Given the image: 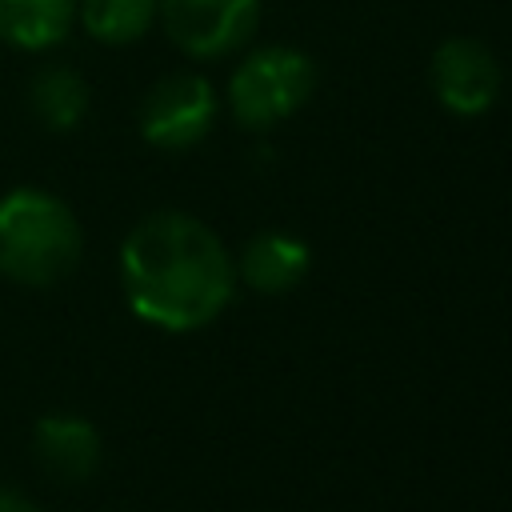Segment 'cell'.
<instances>
[{"label": "cell", "mask_w": 512, "mask_h": 512, "mask_svg": "<svg viewBox=\"0 0 512 512\" xmlns=\"http://www.w3.org/2000/svg\"><path fill=\"white\" fill-rule=\"evenodd\" d=\"M156 20L184 56L216 60L248 44L260 0H156Z\"/></svg>", "instance_id": "cell-4"}, {"label": "cell", "mask_w": 512, "mask_h": 512, "mask_svg": "<svg viewBox=\"0 0 512 512\" xmlns=\"http://www.w3.org/2000/svg\"><path fill=\"white\" fill-rule=\"evenodd\" d=\"M32 448L40 468L60 480H88L100 464V436L80 416H44L32 432Z\"/></svg>", "instance_id": "cell-7"}, {"label": "cell", "mask_w": 512, "mask_h": 512, "mask_svg": "<svg viewBox=\"0 0 512 512\" xmlns=\"http://www.w3.org/2000/svg\"><path fill=\"white\" fill-rule=\"evenodd\" d=\"M216 120V88L196 72H172L144 92L140 136L152 148L184 152L208 136Z\"/></svg>", "instance_id": "cell-5"}, {"label": "cell", "mask_w": 512, "mask_h": 512, "mask_svg": "<svg viewBox=\"0 0 512 512\" xmlns=\"http://www.w3.org/2000/svg\"><path fill=\"white\" fill-rule=\"evenodd\" d=\"M316 92V64L300 48L268 44L248 52L228 80V108L244 128H272Z\"/></svg>", "instance_id": "cell-3"}, {"label": "cell", "mask_w": 512, "mask_h": 512, "mask_svg": "<svg viewBox=\"0 0 512 512\" xmlns=\"http://www.w3.org/2000/svg\"><path fill=\"white\" fill-rule=\"evenodd\" d=\"M0 512H36L20 492H12V488H4L0 484Z\"/></svg>", "instance_id": "cell-12"}, {"label": "cell", "mask_w": 512, "mask_h": 512, "mask_svg": "<svg viewBox=\"0 0 512 512\" xmlns=\"http://www.w3.org/2000/svg\"><path fill=\"white\" fill-rule=\"evenodd\" d=\"M128 308L164 332L212 324L232 300L236 264L220 236L188 212L144 216L120 248Z\"/></svg>", "instance_id": "cell-1"}, {"label": "cell", "mask_w": 512, "mask_h": 512, "mask_svg": "<svg viewBox=\"0 0 512 512\" xmlns=\"http://www.w3.org/2000/svg\"><path fill=\"white\" fill-rule=\"evenodd\" d=\"M240 280L264 296H280V292H292L304 272H308V248L292 236H280V232H264L256 240L244 244L240 252V264H236Z\"/></svg>", "instance_id": "cell-8"}, {"label": "cell", "mask_w": 512, "mask_h": 512, "mask_svg": "<svg viewBox=\"0 0 512 512\" xmlns=\"http://www.w3.org/2000/svg\"><path fill=\"white\" fill-rule=\"evenodd\" d=\"M80 224L72 208L44 188L0 196V276L24 288L60 284L80 264Z\"/></svg>", "instance_id": "cell-2"}, {"label": "cell", "mask_w": 512, "mask_h": 512, "mask_svg": "<svg viewBox=\"0 0 512 512\" xmlns=\"http://www.w3.org/2000/svg\"><path fill=\"white\" fill-rule=\"evenodd\" d=\"M428 84L444 112L452 116H484L504 84L500 60L476 36H448L436 44L428 60Z\"/></svg>", "instance_id": "cell-6"}, {"label": "cell", "mask_w": 512, "mask_h": 512, "mask_svg": "<svg viewBox=\"0 0 512 512\" xmlns=\"http://www.w3.org/2000/svg\"><path fill=\"white\" fill-rule=\"evenodd\" d=\"M28 108L32 116L52 128V132H72L88 116V84L76 68L68 64H48L32 76L28 88Z\"/></svg>", "instance_id": "cell-10"}, {"label": "cell", "mask_w": 512, "mask_h": 512, "mask_svg": "<svg viewBox=\"0 0 512 512\" xmlns=\"http://www.w3.org/2000/svg\"><path fill=\"white\" fill-rule=\"evenodd\" d=\"M80 0H0V40L24 52L56 48L76 24Z\"/></svg>", "instance_id": "cell-9"}, {"label": "cell", "mask_w": 512, "mask_h": 512, "mask_svg": "<svg viewBox=\"0 0 512 512\" xmlns=\"http://www.w3.org/2000/svg\"><path fill=\"white\" fill-rule=\"evenodd\" d=\"M76 16L92 40L124 48L136 44L156 24V0H80Z\"/></svg>", "instance_id": "cell-11"}]
</instances>
